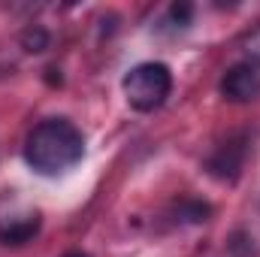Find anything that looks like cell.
<instances>
[{
    "mask_svg": "<svg viewBox=\"0 0 260 257\" xmlns=\"http://www.w3.org/2000/svg\"><path fill=\"white\" fill-rule=\"evenodd\" d=\"M46 82L49 85H61L64 79H61V70L58 67H46Z\"/></svg>",
    "mask_w": 260,
    "mask_h": 257,
    "instance_id": "11",
    "label": "cell"
},
{
    "mask_svg": "<svg viewBox=\"0 0 260 257\" xmlns=\"http://www.w3.org/2000/svg\"><path fill=\"white\" fill-rule=\"evenodd\" d=\"M82 157L85 136L70 118H46L24 139V160L40 176H64Z\"/></svg>",
    "mask_w": 260,
    "mask_h": 257,
    "instance_id": "1",
    "label": "cell"
},
{
    "mask_svg": "<svg viewBox=\"0 0 260 257\" xmlns=\"http://www.w3.org/2000/svg\"><path fill=\"white\" fill-rule=\"evenodd\" d=\"M245 160H248V136L236 133V136H227L221 145H215V151L206 157V173L218 182L233 185L242 176Z\"/></svg>",
    "mask_w": 260,
    "mask_h": 257,
    "instance_id": "4",
    "label": "cell"
},
{
    "mask_svg": "<svg viewBox=\"0 0 260 257\" xmlns=\"http://www.w3.org/2000/svg\"><path fill=\"white\" fill-rule=\"evenodd\" d=\"M194 15H197V6L188 3V0H176V3L167 9V18H170V24H173L176 30L191 27V24H194Z\"/></svg>",
    "mask_w": 260,
    "mask_h": 257,
    "instance_id": "8",
    "label": "cell"
},
{
    "mask_svg": "<svg viewBox=\"0 0 260 257\" xmlns=\"http://www.w3.org/2000/svg\"><path fill=\"white\" fill-rule=\"evenodd\" d=\"M124 97H127L130 109L136 112H154L167 103L170 91H173V73L170 67L160 61H145L127 70L124 82Z\"/></svg>",
    "mask_w": 260,
    "mask_h": 257,
    "instance_id": "2",
    "label": "cell"
},
{
    "mask_svg": "<svg viewBox=\"0 0 260 257\" xmlns=\"http://www.w3.org/2000/svg\"><path fill=\"white\" fill-rule=\"evenodd\" d=\"M18 43H21V49H24L27 55H43V52L52 46V34H49L43 24H27V27L21 30V37H18Z\"/></svg>",
    "mask_w": 260,
    "mask_h": 257,
    "instance_id": "7",
    "label": "cell"
},
{
    "mask_svg": "<svg viewBox=\"0 0 260 257\" xmlns=\"http://www.w3.org/2000/svg\"><path fill=\"white\" fill-rule=\"evenodd\" d=\"M43 227V212L21 200L15 191H3L0 197V242L3 245H27L37 239Z\"/></svg>",
    "mask_w": 260,
    "mask_h": 257,
    "instance_id": "3",
    "label": "cell"
},
{
    "mask_svg": "<svg viewBox=\"0 0 260 257\" xmlns=\"http://www.w3.org/2000/svg\"><path fill=\"white\" fill-rule=\"evenodd\" d=\"M64 257H91V254H85V251H67Z\"/></svg>",
    "mask_w": 260,
    "mask_h": 257,
    "instance_id": "12",
    "label": "cell"
},
{
    "mask_svg": "<svg viewBox=\"0 0 260 257\" xmlns=\"http://www.w3.org/2000/svg\"><path fill=\"white\" fill-rule=\"evenodd\" d=\"M230 254L233 257H251L254 254V239L245 236V233H236V236L230 239Z\"/></svg>",
    "mask_w": 260,
    "mask_h": 257,
    "instance_id": "10",
    "label": "cell"
},
{
    "mask_svg": "<svg viewBox=\"0 0 260 257\" xmlns=\"http://www.w3.org/2000/svg\"><path fill=\"white\" fill-rule=\"evenodd\" d=\"M242 52H245L248 64L260 67V27H254V30L245 34V40H242Z\"/></svg>",
    "mask_w": 260,
    "mask_h": 257,
    "instance_id": "9",
    "label": "cell"
},
{
    "mask_svg": "<svg viewBox=\"0 0 260 257\" xmlns=\"http://www.w3.org/2000/svg\"><path fill=\"white\" fill-rule=\"evenodd\" d=\"M170 218H173L176 224H188V227L206 224V221L212 218V206H209L206 200H200V197H182L179 203H173Z\"/></svg>",
    "mask_w": 260,
    "mask_h": 257,
    "instance_id": "6",
    "label": "cell"
},
{
    "mask_svg": "<svg viewBox=\"0 0 260 257\" xmlns=\"http://www.w3.org/2000/svg\"><path fill=\"white\" fill-rule=\"evenodd\" d=\"M221 97L227 103H254L260 100V67L248 64H233L221 76Z\"/></svg>",
    "mask_w": 260,
    "mask_h": 257,
    "instance_id": "5",
    "label": "cell"
}]
</instances>
